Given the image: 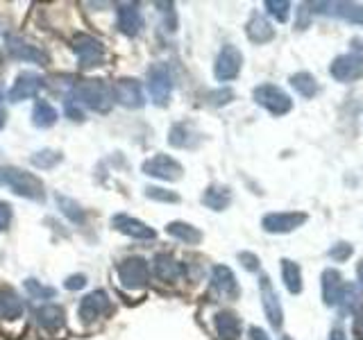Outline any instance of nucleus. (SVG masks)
Segmentation results:
<instances>
[{
    "instance_id": "f257e3e1",
    "label": "nucleus",
    "mask_w": 363,
    "mask_h": 340,
    "mask_svg": "<svg viewBox=\"0 0 363 340\" xmlns=\"http://www.w3.org/2000/svg\"><path fill=\"white\" fill-rule=\"evenodd\" d=\"M0 186H9L12 193L18 198L32 200V202H43L45 200V186L36 175L27 172L16 166H3L0 168Z\"/></svg>"
},
{
    "instance_id": "f03ea898",
    "label": "nucleus",
    "mask_w": 363,
    "mask_h": 340,
    "mask_svg": "<svg viewBox=\"0 0 363 340\" xmlns=\"http://www.w3.org/2000/svg\"><path fill=\"white\" fill-rule=\"evenodd\" d=\"M82 107L94 109L98 114H109L114 107V96L112 89H109L103 80L91 77V80H82L80 84H75V96Z\"/></svg>"
},
{
    "instance_id": "7ed1b4c3",
    "label": "nucleus",
    "mask_w": 363,
    "mask_h": 340,
    "mask_svg": "<svg viewBox=\"0 0 363 340\" xmlns=\"http://www.w3.org/2000/svg\"><path fill=\"white\" fill-rule=\"evenodd\" d=\"M116 274L121 286L127 290H139L145 288L150 281V265L143 256H130L116 265Z\"/></svg>"
},
{
    "instance_id": "20e7f679",
    "label": "nucleus",
    "mask_w": 363,
    "mask_h": 340,
    "mask_svg": "<svg viewBox=\"0 0 363 340\" xmlns=\"http://www.w3.org/2000/svg\"><path fill=\"white\" fill-rule=\"evenodd\" d=\"M71 48H73V52H75L80 68H84V71L100 66V64H103V59H105L103 43H100L96 36L84 34V32H80V34L73 36Z\"/></svg>"
},
{
    "instance_id": "39448f33",
    "label": "nucleus",
    "mask_w": 363,
    "mask_h": 340,
    "mask_svg": "<svg viewBox=\"0 0 363 340\" xmlns=\"http://www.w3.org/2000/svg\"><path fill=\"white\" fill-rule=\"evenodd\" d=\"M252 98H254V103L266 109V112H270L272 116H284V114L290 112V109H293V100H290L284 91H281L279 87H275V84L257 87L254 89Z\"/></svg>"
},
{
    "instance_id": "423d86ee",
    "label": "nucleus",
    "mask_w": 363,
    "mask_h": 340,
    "mask_svg": "<svg viewBox=\"0 0 363 340\" xmlns=\"http://www.w3.org/2000/svg\"><path fill=\"white\" fill-rule=\"evenodd\" d=\"M148 91H150V98L154 105L159 107H166L170 94H172V77H170V71L163 61L152 64L150 71H148Z\"/></svg>"
},
{
    "instance_id": "0eeeda50",
    "label": "nucleus",
    "mask_w": 363,
    "mask_h": 340,
    "mask_svg": "<svg viewBox=\"0 0 363 340\" xmlns=\"http://www.w3.org/2000/svg\"><path fill=\"white\" fill-rule=\"evenodd\" d=\"M241 66H243V54H241V50L236 48V45L227 43V45H223V50L218 52V57H216L214 75H216L218 82H230L234 77H239Z\"/></svg>"
},
{
    "instance_id": "6e6552de",
    "label": "nucleus",
    "mask_w": 363,
    "mask_h": 340,
    "mask_svg": "<svg viewBox=\"0 0 363 340\" xmlns=\"http://www.w3.org/2000/svg\"><path fill=\"white\" fill-rule=\"evenodd\" d=\"M141 170L148 175V177H157V179H163V182H175V179L182 177V172H184L179 161H175L163 152L154 154V157H150V159H145Z\"/></svg>"
},
{
    "instance_id": "1a4fd4ad",
    "label": "nucleus",
    "mask_w": 363,
    "mask_h": 340,
    "mask_svg": "<svg viewBox=\"0 0 363 340\" xmlns=\"http://www.w3.org/2000/svg\"><path fill=\"white\" fill-rule=\"evenodd\" d=\"M77 311H80L82 323L91 325L103 316L112 313V300H109V295L105 290H94V293H89V295L82 297Z\"/></svg>"
},
{
    "instance_id": "9d476101",
    "label": "nucleus",
    "mask_w": 363,
    "mask_h": 340,
    "mask_svg": "<svg viewBox=\"0 0 363 340\" xmlns=\"http://www.w3.org/2000/svg\"><path fill=\"white\" fill-rule=\"evenodd\" d=\"M112 96H114V103L123 105L127 109H141L145 105L143 89L139 84V80H134V77H118L114 82Z\"/></svg>"
},
{
    "instance_id": "9b49d317",
    "label": "nucleus",
    "mask_w": 363,
    "mask_h": 340,
    "mask_svg": "<svg viewBox=\"0 0 363 340\" xmlns=\"http://www.w3.org/2000/svg\"><path fill=\"white\" fill-rule=\"evenodd\" d=\"M306 220L309 216L302 214V211H284V214L263 216L261 225L268 234H288V232H295L297 227H302Z\"/></svg>"
},
{
    "instance_id": "f8f14e48",
    "label": "nucleus",
    "mask_w": 363,
    "mask_h": 340,
    "mask_svg": "<svg viewBox=\"0 0 363 340\" xmlns=\"http://www.w3.org/2000/svg\"><path fill=\"white\" fill-rule=\"evenodd\" d=\"M43 89V77L36 75V73L30 71H23L18 73L12 89H9V103H23V100H30L39 96V91Z\"/></svg>"
},
{
    "instance_id": "ddd939ff",
    "label": "nucleus",
    "mask_w": 363,
    "mask_h": 340,
    "mask_svg": "<svg viewBox=\"0 0 363 340\" xmlns=\"http://www.w3.org/2000/svg\"><path fill=\"white\" fill-rule=\"evenodd\" d=\"M259 290H261V304H263V311H266V318H268L270 327L281 329V325H284V311H281L277 290L272 288V283H270V279L266 277V274H261Z\"/></svg>"
},
{
    "instance_id": "4468645a",
    "label": "nucleus",
    "mask_w": 363,
    "mask_h": 340,
    "mask_svg": "<svg viewBox=\"0 0 363 340\" xmlns=\"http://www.w3.org/2000/svg\"><path fill=\"white\" fill-rule=\"evenodd\" d=\"M332 75L334 80L339 82H354L363 75V54L352 50L348 54H341V57H336L334 64H332Z\"/></svg>"
},
{
    "instance_id": "2eb2a0df",
    "label": "nucleus",
    "mask_w": 363,
    "mask_h": 340,
    "mask_svg": "<svg viewBox=\"0 0 363 340\" xmlns=\"http://www.w3.org/2000/svg\"><path fill=\"white\" fill-rule=\"evenodd\" d=\"M7 52L18 61L39 64V66H45V64H48V54L36 48V45L23 41L21 36H14V34H7Z\"/></svg>"
},
{
    "instance_id": "dca6fc26",
    "label": "nucleus",
    "mask_w": 363,
    "mask_h": 340,
    "mask_svg": "<svg viewBox=\"0 0 363 340\" xmlns=\"http://www.w3.org/2000/svg\"><path fill=\"white\" fill-rule=\"evenodd\" d=\"M112 225L121 234L134 238V241H152V238H157V232H154L152 227H148L145 223H141V220H136L132 216H125V214H116L112 218Z\"/></svg>"
},
{
    "instance_id": "f3484780",
    "label": "nucleus",
    "mask_w": 363,
    "mask_h": 340,
    "mask_svg": "<svg viewBox=\"0 0 363 340\" xmlns=\"http://www.w3.org/2000/svg\"><path fill=\"white\" fill-rule=\"evenodd\" d=\"M168 143L179 150H193L202 143V134L191 123H175L168 132Z\"/></svg>"
},
{
    "instance_id": "a211bd4d",
    "label": "nucleus",
    "mask_w": 363,
    "mask_h": 340,
    "mask_svg": "<svg viewBox=\"0 0 363 340\" xmlns=\"http://www.w3.org/2000/svg\"><path fill=\"white\" fill-rule=\"evenodd\" d=\"M212 288L225 300L239 297V281H236L234 272L227 265H214L212 270Z\"/></svg>"
},
{
    "instance_id": "6ab92c4d",
    "label": "nucleus",
    "mask_w": 363,
    "mask_h": 340,
    "mask_svg": "<svg viewBox=\"0 0 363 340\" xmlns=\"http://www.w3.org/2000/svg\"><path fill=\"white\" fill-rule=\"evenodd\" d=\"M345 290H348V283L343 281L339 270L329 268L323 272V300L327 306H339Z\"/></svg>"
},
{
    "instance_id": "aec40b11",
    "label": "nucleus",
    "mask_w": 363,
    "mask_h": 340,
    "mask_svg": "<svg viewBox=\"0 0 363 340\" xmlns=\"http://www.w3.org/2000/svg\"><path fill=\"white\" fill-rule=\"evenodd\" d=\"M143 18L139 12V5L136 3H123L118 5V32H123L125 36H136L141 32Z\"/></svg>"
},
{
    "instance_id": "412c9836",
    "label": "nucleus",
    "mask_w": 363,
    "mask_h": 340,
    "mask_svg": "<svg viewBox=\"0 0 363 340\" xmlns=\"http://www.w3.org/2000/svg\"><path fill=\"white\" fill-rule=\"evenodd\" d=\"M313 5L320 7V9H313V12L345 18V21L350 23H363V5H357V3H313Z\"/></svg>"
},
{
    "instance_id": "4be33fe9",
    "label": "nucleus",
    "mask_w": 363,
    "mask_h": 340,
    "mask_svg": "<svg viewBox=\"0 0 363 340\" xmlns=\"http://www.w3.org/2000/svg\"><path fill=\"white\" fill-rule=\"evenodd\" d=\"M152 270H154V277L161 279V281H166V283H175V281L182 277V272H184V268H182V263H177L175 256H170V254H166V252L154 256Z\"/></svg>"
},
{
    "instance_id": "5701e85b",
    "label": "nucleus",
    "mask_w": 363,
    "mask_h": 340,
    "mask_svg": "<svg viewBox=\"0 0 363 340\" xmlns=\"http://www.w3.org/2000/svg\"><path fill=\"white\" fill-rule=\"evenodd\" d=\"M36 323L43 329V332L48 334H54L59 332V329L66 325V311L57 304H45L36 311Z\"/></svg>"
},
{
    "instance_id": "b1692460",
    "label": "nucleus",
    "mask_w": 363,
    "mask_h": 340,
    "mask_svg": "<svg viewBox=\"0 0 363 340\" xmlns=\"http://www.w3.org/2000/svg\"><path fill=\"white\" fill-rule=\"evenodd\" d=\"M214 327H216L218 340H236L241 336V320L236 313H232V311H221V313H216Z\"/></svg>"
},
{
    "instance_id": "393cba45",
    "label": "nucleus",
    "mask_w": 363,
    "mask_h": 340,
    "mask_svg": "<svg viewBox=\"0 0 363 340\" xmlns=\"http://www.w3.org/2000/svg\"><path fill=\"white\" fill-rule=\"evenodd\" d=\"M245 34H248V39L257 45L275 39V30H272V25L261 14H252V18L248 21V27H245Z\"/></svg>"
},
{
    "instance_id": "a878e982",
    "label": "nucleus",
    "mask_w": 363,
    "mask_h": 340,
    "mask_svg": "<svg viewBox=\"0 0 363 340\" xmlns=\"http://www.w3.org/2000/svg\"><path fill=\"white\" fill-rule=\"evenodd\" d=\"M202 205L212 211H225L232 205V189L223 186V184H212V186L205 191Z\"/></svg>"
},
{
    "instance_id": "bb28decb",
    "label": "nucleus",
    "mask_w": 363,
    "mask_h": 340,
    "mask_svg": "<svg viewBox=\"0 0 363 340\" xmlns=\"http://www.w3.org/2000/svg\"><path fill=\"white\" fill-rule=\"evenodd\" d=\"M23 316V300L16 295V290L9 286L0 288V318L16 320Z\"/></svg>"
},
{
    "instance_id": "cd10ccee",
    "label": "nucleus",
    "mask_w": 363,
    "mask_h": 340,
    "mask_svg": "<svg viewBox=\"0 0 363 340\" xmlns=\"http://www.w3.org/2000/svg\"><path fill=\"white\" fill-rule=\"evenodd\" d=\"M166 234L172 236L179 243H186V245H198L200 241H202V232H200V229L193 227V225L182 223V220H172V223H168Z\"/></svg>"
},
{
    "instance_id": "c85d7f7f",
    "label": "nucleus",
    "mask_w": 363,
    "mask_h": 340,
    "mask_svg": "<svg viewBox=\"0 0 363 340\" xmlns=\"http://www.w3.org/2000/svg\"><path fill=\"white\" fill-rule=\"evenodd\" d=\"M54 123H57V109L45 100H36L32 109V125L39 130H48Z\"/></svg>"
},
{
    "instance_id": "c756f323",
    "label": "nucleus",
    "mask_w": 363,
    "mask_h": 340,
    "mask_svg": "<svg viewBox=\"0 0 363 340\" xmlns=\"http://www.w3.org/2000/svg\"><path fill=\"white\" fill-rule=\"evenodd\" d=\"M281 279H284L288 293H302V274H299V265L290 259H284L281 261Z\"/></svg>"
},
{
    "instance_id": "7c9ffc66",
    "label": "nucleus",
    "mask_w": 363,
    "mask_h": 340,
    "mask_svg": "<svg viewBox=\"0 0 363 340\" xmlns=\"http://www.w3.org/2000/svg\"><path fill=\"white\" fill-rule=\"evenodd\" d=\"M54 200H57V207L64 216H66L71 223H75V225H82L84 223V209L80 207V202H75L73 198H66V195H61V193H57L54 195Z\"/></svg>"
},
{
    "instance_id": "2f4dec72",
    "label": "nucleus",
    "mask_w": 363,
    "mask_h": 340,
    "mask_svg": "<svg viewBox=\"0 0 363 340\" xmlns=\"http://www.w3.org/2000/svg\"><path fill=\"white\" fill-rule=\"evenodd\" d=\"M288 82L302 98H313L318 94V82H316V77L311 75V73H304V71L295 73V75H290Z\"/></svg>"
},
{
    "instance_id": "473e14b6",
    "label": "nucleus",
    "mask_w": 363,
    "mask_h": 340,
    "mask_svg": "<svg viewBox=\"0 0 363 340\" xmlns=\"http://www.w3.org/2000/svg\"><path fill=\"white\" fill-rule=\"evenodd\" d=\"M64 159V154L59 150H39V152H34L32 154V166L36 168H41V170H48V168H54V166H59Z\"/></svg>"
},
{
    "instance_id": "72a5a7b5",
    "label": "nucleus",
    "mask_w": 363,
    "mask_h": 340,
    "mask_svg": "<svg viewBox=\"0 0 363 340\" xmlns=\"http://www.w3.org/2000/svg\"><path fill=\"white\" fill-rule=\"evenodd\" d=\"M145 198L154 200V202H168V205H177L179 195L175 191H168V189H161V186H145Z\"/></svg>"
},
{
    "instance_id": "f704fd0d",
    "label": "nucleus",
    "mask_w": 363,
    "mask_h": 340,
    "mask_svg": "<svg viewBox=\"0 0 363 340\" xmlns=\"http://www.w3.org/2000/svg\"><path fill=\"white\" fill-rule=\"evenodd\" d=\"M25 288L30 293V297H34V300H52L57 295V290L52 286H43V283H39L36 279H25Z\"/></svg>"
},
{
    "instance_id": "c9c22d12",
    "label": "nucleus",
    "mask_w": 363,
    "mask_h": 340,
    "mask_svg": "<svg viewBox=\"0 0 363 340\" xmlns=\"http://www.w3.org/2000/svg\"><path fill=\"white\" fill-rule=\"evenodd\" d=\"M266 9H268V14L275 16L279 23L288 21L290 3H286V0H266Z\"/></svg>"
},
{
    "instance_id": "e433bc0d",
    "label": "nucleus",
    "mask_w": 363,
    "mask_h": 340,
    "mask_svg": "<svg viewBox=\"0 0 363 340\" xmlns=\"http://www.w3.org/2000/svg\"><path fill=\"white\" fill-rule=\"evenodd\" d=\"M64 112H66V118H71V121H75V123L84 121V112H82V105L75 98L64 100Z\"/></svg>"
},
{
    "instance_id": "4c0bfd02",
    "label": "nucleus",
    "mask_w": 363,
    "mask_h": 340,
    "mask_svg": "<svg viewBox=\"0 0 363 340\" xmlns=\"http://www.w3.org/2000/svg\"><path fill=\"white\" fill-rule=\"evenodd\" d=\"M232 98H234L232 89H221V91H214V94H209V103H212L214 107H223V105L230 103Z\"/></svg>"
},
{
    "instance_id": "58836bf2",
    "label": "nucleus",
    "mask_w": 363,
    "mask_h": 340,
    "mask_svg": "<svg viewBox=\"0 0 363 340\" xmlns=\"http://www.w3.org/2000/svg\"><path fill=\"white\" fill-rule=\"evenodd\" d=\"M329 256L334 261H345V259H350L352 256V245L350 243H339V245H334L332 250H329Z\"/></svg>"
},
{
    "instance_id": "ea45409f",
    "label": "nucleus",
    "mask_w": 363,
    "mask_h": 340,
    "mask_svg": "<svg viewBox=\"0 0 363 340\" xmlns=\"http://www.w3.org/2000/svg\"><path fill=\"white\" fill-rule=\"evenodd\" d=\"M87 286V274H71V277L64 281V288L66 290H82Z\"/></svg>"
},
{
    "instance_id": "a19ab883",
    "label": "nucleus",
    "mask_w": 363,
    "mask_h": 340,
    "mask_svg": "<svg viewBox=\"0 0 363 340\" xmlns=\"http://www.w3.org/2000/svg\"><path fill=\"white\" fill-rule=\"evenodd\" d=\"M239 261H241V265H243L245 270H250V272H257L259 270V259L252 252H241L239 254Z\"/></svg>"
},
{
    "instance_id": "79ce46f5",
    "label": "nucleus",
    "mask_w": 363,
    "mask_h": 340,
    "mask_svg": "<svg viewBox=\"0 0 363 340\" xmlns=\"http://www.w3.org/2000/svg\"><path fill=\"white\" fill-rule=\"evenodd\" d=\"M9 223H12V207L7 202H0V234L7 232Z\"/></svg>"
},
{
    "instance_id": "37998d69",
    "label": "nucleus",
    "mask_w": 363,
    "mask_h": 340,
    "mask_svg": "<svg viewBox=\"0 0 363 340\" xmlns=\"http://www.w3.org/2000/svg\"><path fill=\"white\" fill-rule=\"evenodd\" d=\"M354 334L363 340V304H359L357 313H354Z\"/></svg>"
},
{
    "instance_id": "c03bdc74",
    "label": "nucleus",
    "mask_w": 363,
    "mask_h": 340,
    "mask_svg": "<svg viewBox=\"0 0 363 340\" xmlns=\"http://www.w3.org/2000/svg\"><path fill=\"white\" fill-rule=\"evenodd\" d=\"M250 340H270L268 334L259 327H250Z\"/></svg>"
},
{
    "instance_id": "a18cd8bd",
    "label": "nucleus",
    "mask_w": 363,
    "mask_h": 340,
    "mask_svg": "<svg viewBox=\"0 0 363 340\" xmlns=\"http://www.w3.org/2000/svg\"><path fill=\"white\" fill-rule=\"evenodd\" d=\"M5 121H7V114L3 107V87H0V127H5Z\"/></svg>"
},
{
    "instance_id": "49530a36",
    "label": "nucleus",
    "mask_w": 363,
    "mask_h": 340,
    "mask_svg": "<svg viewBox=\"0 0 363 340\" xmlns=\"http://www.w3.org/2000/svg\"><path fill=\"white\" fill-rule=\"evenodd\" d=\"M329 340H345V332L341 327H334L332 329V336H329Z\"/></svg>"
},
{
    "instance_id": "de8ad7c7",
    "label": "nucleus",
    "mask_w": 363,
    "mask_h": 340,
    "mask_svg": "<svg viewBox=\"0 0 363 340\" xmlns=\"http://www.w3.org/2000/svg\"><path fill=\"white\" fill-rule=\"evenodd\" d=\"M357 274H359V283H361V288H363V261L359 263V268H357Z\"/></svg>"
},
{
    "instance_id": "09e8293b",
    "label": "nucleus",
    "mask_w": 363,
    "mask_h": 340,
    "mask_svg": "<svg viewBox=\"0 0 363 340\" xmlns=\"http://www.w3.org/2000/svg\"><path fill=\"white\" fill-rule=\"evenodd\" d=\"M281 340H290V338H288V336H284V338H281Z\"/></svg>"
}]
</instances>
